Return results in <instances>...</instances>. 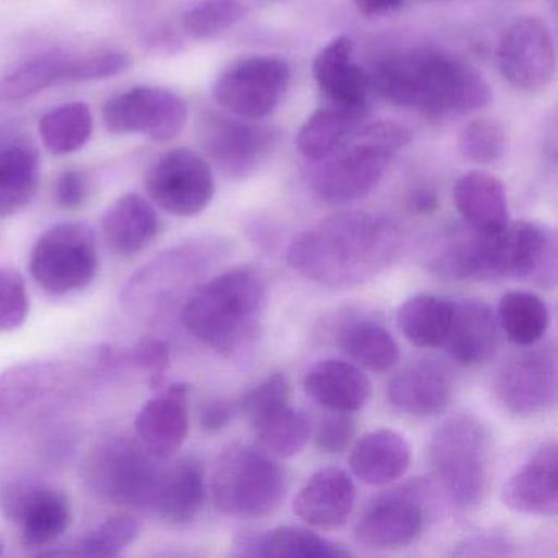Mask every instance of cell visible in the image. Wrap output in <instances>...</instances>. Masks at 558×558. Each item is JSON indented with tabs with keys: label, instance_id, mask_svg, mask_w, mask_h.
<instances>
[{
	"label": "cell",
	"instance_id": "obj_1",
	"mask_svg": "<svg viewBox=\"0 0 558 558\" xmlns=\"http://www.w3.org/2000/svg\"><path fill=\"white\" fill-rule=\"evenodd\" d=\"M400 230L391 218L344 210L295 238L287 259L293 270L331 289L362 286L384 272L397 256Z\"/></svg>",
	"mask_w": 558,
	"mask_h": 558
},
{
	"label": "cell",
	"instance_id": "obj_2",
	"mask_svg": "<svg viewBox=\"0 0 558 558\" xmlns=\"http://www.w3.org/2000/svg\"><path fill=\"white\" fill-rule=\"evenodd\" d=\"M371 89L385 102L427 119L469 116L492 102V89L465 61L436 50H414L378 61Z\"/></svg>",
	"mask_w": 558,
	"mask_h": 558
},
{
	"label": "cell",
	"instance_id": "obj_3",
	"mask_svg": "<svg viewBox=\"0 0 558 558\" xmlns=\"http://www.w3.org/2000/svg\"><path fill=\"white\" fill-rule=\"evenodd\" d=\"M266 306V280L251 266L208 280L182 308L185 329L208 348L231 354L256 331Z\"/></svg>",
	"mask_w": 558,
	"mask_h": 558
},
{
	"label": "cell",
	"instance_id": "obj_4",
	"mask_svg": "<svg viewBox=\"0 0 558 558\" xmlns=\"http://www.w3.org/2000/svg\"><path fill=\"white\" fill-rule=\"evenodd\" d=\"M411 132L395 122L359 126L351 138L323 159L313 189L326 204L349 205L367 197L384 179L395 156L407 148Z\"/></svg>",
	"mask_w": 558,
	"mask_h": 558
},
{
	"label": "cell",
	"instance_id": "obj_5",
	"mask_svg": "<svg viewBox=\"0 0 558 558\" xmlns=\"http://www.w3.org/2000/svg\"><path fill=\"white\" fill-rule=\"evenodd\" d=\"M210 489L218 511L231 518L259 519L282 501L286 475L259 447L233 444L215 462Z\"/></svg>",
	"mask_w": 558,
	"mask_h": 558
},
{
	"label": "cell",
	"instance_id": "obj_6",
	"mask_svg": "<svg viewBox=\"0 0 558 558\" xmlns=\"http://www.w3.org/2000/svg\"><path fill=\"white\" fill-rule=\"evenodd\" d=\"M427 457L452 505L473 508L482 502L488 486L489 444L475 417L459 414L444 421L430 436Z\"/></svg>",
	"mask_w": 558,
	"mask_h": 558
},
{
	"label": "cell",
	"instance_id": "obj_7",
	"mask_svg": "<svg viewBox=\"0 0 558 558\" xmlns=\"http://www.w3.org/2000/svg\"><path fill=\"white\" fill-rule=\"evenodd\" d=\"M155 457L129 437L97 446L86 463V480L97 496L117 506L153 509L161 470Z\"/></svg>",
	"mask_w": 558,
	"mask_h": 558
},
{
	"label": "cell",
	"instance_id": "obj_8",
	"mask_svg": "<svg viewBox=\"0 0 558 558\" xmlns=\"http://www.w3.org/2000/svg\"><path fill=\"white\" fill-rule=\"evenodd\" d=\"M32 279L53 295L86 289L99 272V253L93 228L66 221L45 231L28 260Z\"/></svg>",
	"mask_w": 558,
	"mask_h": 558
},
{
	"label": "cell",
	"instance_id": "obj_9",
	"mask_svg": "<svg viewBox=\"0 0 558 558\" xmlns=\"http://www.w3.org/2000/svg\"><path fill=\"white\" fill-rule=\"evenodd\" d=\"M289 63L277 57H247L215 80V102L244 120L267 119L279 109L290 86Z\"/></svg>",
	"mask_w": 558,
	"mask_h": 558
},
{
	"label": "cell",
	"instance_id": "obj_10",
	"mask_svg": "<svg viewBox=\"0 0 558 558\" xmlns=\"http://www.w3.org/2000/svg\"><path fill=\"white\" fill-rule=\"evenodd\" d=\"M145 187L153 204L168 214L195 217L214 198V169L194 149H171L149 168Z\"/></svg>",
	"mask_w": 558,
	"mask_h": 558
},
{
	"label": "cell",
	"instance_id": "obj_11",
	"mask_svg": "<svg viewBox=\"0 0 558 558\" xmlns=\"http://www.w3.org/2000/svg\"><path fill=\"white\" fill-rule=\"evenodd\" d=\"M492 277L518 279L541 289L557 283V240L547 225L521 220L492 236Z\"/></svg>",
	"mask_w": 558,
	"mask_h": 558
},
{
	"label": "cell",
	"instance_id": "obj_12",
	"mask_svg": "<svg viewBox=\"0 0 558 558\" xmlns=\"http://www.w3.org/2000/svg\"><path fill=\"white\" fill-rule=\"evenodd\" d=\"M198 138L223 174L240 179L256 171L269 156L279 140V130L256 120L207 112L198 123Z\"/></svg>",
	"mask_w": 558,
	"mask_h": 558
},
{
	"label": "cell",
	"instance_id": "obj_13",
	"mask_svg": "<svg viewBox=\"0 0 558 558\" xmlns=\"http://www.w3.org/2000/svg\"><path fill=\"white\" fill-rule=\"evenodd\" d=\"M495 395L512 416L545 413L557 401V348L554 342L509 357L495 378Z\"/></svg>",
	"mask_w": 558,
	"mask_h": 558
},
{
	"label": "cell",
	"instance_id": "obj_14",
	"mask_svg": "<svg viewBox=\"0 0 558 558\" xmlns=\"http://www.w3.org/2000/svg\"><path fill=\"white\" fill-rule=\"evenodd\" d=\"M104 125L116 135L142 133L158 143L178 138L187 122V106L162 87H133L107 100Z\"/></svg>",
	"mask_w": 558,
	"mask_h": 558
},
{
	"label": "cell",
	"instance_id": "obj_15",
	"mask_svg": "<svg viewBox=\"0 0 558 558\" xmlns=\"http://www.w3.org/2000/svg\"><path fill=\"white\" fill-rule=\"evenodd\" d=\"M0 511L21 529L28 547L53 544L73 524V506L61 489L37 480H14L0 489Z\"/></svg>",
	"mask_w": 558,
	"mask_h": 558
},
{
	"label": "cell",
	"instance_id": "obj_16",
	"mask_svg": "<svg viewBox=\"0 0 558 558\" xmlns=\"http://www.w3.org/2000/svg\"><path fill=\"white\" fill-rule=\"evenodd\" d=\"M557 68L550 28L537 17L509 25L498 45V70L514 89H542L551 83Z\"/></svg>",
	"mask_w": 558,
	"mask_h": 558
},
{
	"label": "cell",
	"instance_id": "obj_17",
	"mask_svg": "<svg viewBox=\"0 0 558 558\" xmlns=\"http://www.w3.org/2000/svg\"><path fill=\"white\" fill-rule=\"evenodd\" d=\"M421 488V483H414L411 489L377 499L355 525L357 541L380 550H395L416 541L424 525Z\"/></svg>",
	"mask_w": 558,
	"mask_h": 558
},
{
	"label": "cell",
	"instance_id": "obj_18",
	"mask_svg": "<svg viewBox=\"0 0 558 558\" xmlns=\"http://www.w3.org/2000/svg\"><path fill=\"white\" fill-rule=\"evenodd\" d=\"M191 385L184 381L162 388L140 410L136 439L155 459H171L189 433Z\"/></svg>",
	"mask_w": 558,
	"mask_h": 558
},
{
	"label": "cell",
	"instance_id": "obj_19",
	"mask_svg": "<svg viewBox=\"0 0 558 558\" xmlns=\"http://www.w3.org/2000/svg\"><path fill=\"white\" fill-rule=\"evenodd\" d=\"M387 397L391 407L408 416H437L452 401V374L436 359H421L391 378Z\"/></svg>",
	"mask_w": 558,
	"mask_h": 558
},
{
	"label": "cell",
	"instance_id": "obj_20",
	"mask_svg": "<svg viewBox=\"0 0 558 558\" xmlns=\"http://www.w3.org/2000/svg\"><path fill=\"white\" fill-rule=\"evenodd\" d=\"M557 456L555 442L538 447L502 486V502L522 514L557 515Z\"/></svg>",
	"mask_w": 558,
	"mask_h": 558
},
{
	"label": "cell",
	"instance_id": "obj_21",
	"mask_svg": "<svg viewBox=\"0 0 558 558\" xmlns=\"http://www.w3.org/2000/svg\"><path fill=\"white\" fill-rule=\"evenodd\" d=\"M354 44L338 37L318 51L313 61V76L326 102L367 107L371 77L352 61Z\"/></svg>",
	"mask_w": 558,
	"mask_h": 558
},
{
	"label": "cell",
	"instance_id": "obj_22",
	"mask_svg": "<svg viewBox=\"0 0 558 558\" xmlns=\"http://www.w3.org/2000/svg\"><path fill=\"white\" fill-rule=\"evenodd\" d=\"M355 486L344 470L329 466L310 476L293 499V512L315 527H338L352 512Z\"/></svg>",
	"mask_w": 558,
	"mask_h": 558
},
{
	"label": "cell",
	"instance_id": "obj_23",
	"mask_svg": "<svg viewBox=\"0 0 558 558\" xmlns=\"http://www.w3.org/2000/svg\"><path fill=\"white\" fill-rule=\"evenodd\" d=\"M498 322L482 300L453 303L452 323L444 348L459 364L473 367L489 361L498 348Z\"/></svg>",
	"mask_w": 558,
	"mask_h": 558
},
{
	"label": "cell",
	"instance_id": "obj_24",
	"mask_svg": "<svg viewBox=\"0 0 558 558\" xmlns=\"http://www.w3.org/2000/svg\"><path fill=\"white\" fill-rule=\"evenodd\" d=\"M207 496L205 466L194 456L181 457L161 470L153 509L162 521L181 525L194 521Z\"/></svg>",
	"mask_w": 558,
	"mask_h": 558
},
{
	"label": "cell",
	"instance_id": "obj_25",
	"mask_svg": "<svg viewBox=\"0 0 558 558\" xmlns=\"http://www.w3.org/2000/svg\"><path fill=\"white\" fill-rule=\"evenodd\" d=\"M306 395L332 413H355L371 397V381L359 365L325 359L313 365L303 381Z\"/></svg>",
	"mask_w": 558,
	"mask_h": 558
},
{
	"label": "cell",
	"instance_id": "obj_26",
	"mask_svg": "<svg viewBox=\"0 0 558 558\" xmlns=\"http://www.w3.org/2000/svg\"><path fill=\"white\" fill-rule=\"evenodd\" d=\"M453 202L463 220L478 233H501L509 225L505 185L489 172L470 171L463 174L453 187Z\"/></svg>",
	"mask_w": 558,
	"mask_h": 558
},
{
	"label": "cell",
	"instance_id": "obj_27",
	"mask_svg": "<svg viewBox=\"0 0 558 558\" xmlns=\"http://www.w3.org/2000/svg\"><path fill=\"white\" fill-rule=\"evenodd\" d=\"M411 463V449L401 434L391 429H377L365 434L352 447V473L361 482L384 486L404 475Z\"/></svg>",
	"mask_w": 558,
	"mask_h": 558
},
{
	"label": "cell",
	"instance_id": "obj_28",
	"mask_svg": "<svg viewBox=\"0 0 558 558\" xmlns=\"http://www.w3.org/2000/svg\"><path fill=\"white\" fill-rule=\"evenodd\" d=\"M161 221L151 202L140 194L120 197L102 218L107 244L122 256L142 253L159 234Z\"/></svg>",
	"mask_w": 558,
	"mask_h": 558
},
{
	"label": "cell",
	"instance_id": "obj_29",
	"mask_svg": "<svg viewBox=\"0 0 558 558\" xmlns=\"http://www.w3.org/2000/svg\"><path fill=\"white\" fill-rule=\"evenodd\" d=\"M234 547L241 557L342 558L351 555L342 545L296 525H280L266 534L241 535Z\"/></svg>",
	"mask_w": 558,
	"mask_h": 558
},
{
	"label": "cell",
	"instance_id": "obj_30",
	"mask_svg": "<svg viewBox=\"0 0 558 558\" xmlns=\"http://www.w3.org/2000/svg\"><path fill=\"white\" fill-rule=\"evenodd\" d=\"M367 107L326 104L303 123L296 135V149L303 158L319 162L341 148L362 125Z\"/></svg>",
	"mask_w": 558,
	"mask_h": 558
},
{
	"label": "cell",
	"instance_id": "obj_31",
	"mask_svg": "<svg viewBox=\"0 0 558 558\" xmlns=\"http://www.w3.org/2000/svg\"><path fill=\"white\" fill-rule=\"evenodd\" d=\"M64 365L50 361L21 362L0 372V420L15 416L47 397L63 380Z\"/></svg>",
	"mask_w": 558,
	"mask_h": 558
},
{
	"label": "cell",
	"instance_id": "obj_32",
	"mask_svg": "<svg viewBox=\"0 0 558 558\" xmlns=\"http://www.w3.org/2000/svg\"><path fill=\"white\" fill-rule=\"evenodd\" d=\"M40 181L37 151L15 142L0 148V217H12L31 204Z\"/></svg>",
	"mask_w": 558,
	"mask_h": 558
},
{
	"label": "cell",
	"instance_id": "obj_33",
	"mask_svg": "<svg viewBox=\"0 0 558 558\" xmlns=\"http://www.w3.org/2000/svg\"><path fill=\"white\" fill-rule=\"evenodd\" d=\"M453 302L436 295H414L398 308L400 331L417 348H440L452 323Z\"/></svg>",
	"mask_w": 558,
	"mask_h": 558
},
{
	"label": "cell",
	"instance_id": "obj_34",
	"mask_svg": "<svg viewBox=\"0 0 558 558\" xmlns=\"http://www.w3.org/2000/svg\"><path fill=\"white\" fill-rule=\"evenodd\" d=\"M496 322L512 344L525 348L544 338L550 326V312L535 293L512 290L499 300Z\"/></svg>",
	"mask_w": 558,
	"mask_h": 558
},
{
	"label": "cell",
	"instance_id": "obj_35",
	"mask_svg": "<svg viewBox=\"0 0 558 558\" xmlns=\"http://www.w3.org/2000/svg\"><path fill=\"white\" fill-rule=\"evenodd\" d=\"M342 352L354 361L359 367L371 372H387L400 357L393 336L374 322H351L339 335Z\"/></svg>",
	"mask_w": 558,
	"mask_h": 558
},
{
	"label": "cell",
	"instance_id": "obj_36",
	"mask_svg": "<svg viewBox=\"0 0 558 558\" xmlns=\"http://www.w3.org/2000/svg\"><path fill=\"white\" fill-rule=\"evenodd\" d=\"M74 58L44 54L0 80V104L22 102L50 87L71 83Z\"/></svg>",
	"mask_w": 558,
	"mask_h": 558
},
{
	"label": "cell",
	"instance_id": "obj_37",
	"mask_svg": "<svg viewBox=\"0 0 558 558\" xmlns=\"http://www.w3.org/2000/svg\"><path fill=\"white\" fill-rule=\"evenodd\" d=\"M38 130L48 151L71 155L83 149L93 136V112L84 102L64 104L45 113Z\"/></svg>",
	"mask_w": 558,
	"mask_h": 558
},
{
	"label": "cell",
	"instance_id": "obj_38",
	"mask_svg": "<svg viewBox=\"0 0 558 558\" xmlns=\"http://www.w3.org/2000/svg\"><path fill=\"white\" fill-rule=\"evenodd\" d=\"M259 449L274 459L299 456L312 436V421L303 411L283 408L279 413L256 427Z\"/></svg>",
	"mask_w": 558,
	"mask_h": 558
},
{
	"label": "cell",
	"instance_id": "obj_39",
	"mask_svg": "<svg viewBox=\"0 0 558 558\" xmlns=\"http://www.w3.org/2000/svg\"><path fill=\"white\" fill-rule=\"evenodd\" d=\"M142 534L138 519L130 512H119L100 522L80 542L77 555L86 557H117Z\"/></svg>",
	"mask_w": 558,
	"mask_h": 558
},
{
	"label": "cell",
	"instance_id": "obj_40",
	"mask_svg": "<svg viewBox=\"0 0 558 558\" xmlns=\"http://www.w3.org/2000/svg\"><path fill=\"white\" fill-rule=\"evenodd\" d=\"M243 15L240 0H202L185 12L182 27L195 40H210L234 27Z\"/></svg>",
	"mask_w": 558,
	"mask_h": 558
},
{
	"label": "cell",
	"instance_id": "obj_41",
	"mask_svg": "<svg viewBox=\"0 0 558 558\" xmlns=\"http://www.w3.org/2000/svg\"><path fill=\"white\" fill-rule=\"evenodd\" d=\"M460 155L480 166H489L501 158L506 149V132L501 123L488 117L472 120L459 135Z\"/></svg>",
	"mask_w": 558,
	"mask_h": 558
},
{
	"label": "cell",
	"instance_id": "obj_42",
	"mask_svg": "<svg viewBox=\"0 0 558 558\" xmlns=\"http://www.w3.org/2000/svg\"><path fill=\"white\" fill-rule=\"evenodd\" d=\"M289 378L283 374H272L243 395L240 400V410L243 411L251 426L256 429L274 414L289 407Z\"/></svg>",
	"mask_w": 558,
	"mask_h": 558
},
{
	"label": "cell",
	"instance_id": "obj_43",
	"mask_svg": "<svg viewBox=\"0 0 558 558\" xmlns=\"http://www.w3.org/2000/svg\"><path fill=\"white\" fill-rule=\"evenodd\" d=\"M31 310L27 286L19 270L0 267V332L24 325Z\"/></svg>",
	"mask_w": 558,
	"mask_h": 558
},
{
	"label": "cell",
	"instance_id": "obj_44",
	"mask_svg": "<svg viewBox=\"0 0 558 558\" xmlns=\"http://www.w3.org/2000/svg\"><path fill=\"white\" fill-rule=\"evenodd\" d=\"M130 362L148 377L149 385L155 390L165 385L166 374L171 365V352L161 339H140L130 352Z\"/></svg>",
	"mask_w": 558,
	"mask_h": 558
},
{
	"label": "cell",
	"instance_id": "obj_45",
	"mask_svg": "<svg viewBox=\"0 0 558 558\" xmlns=\"http://www.w3.org/2000/svg\"><path fill=\"white\" fill-rule=\"evenodd\" d=\"M132 60L129 54L112 51V53L93 54V57L74 58L71 83L100 81L122 74L129 70Z\"/></svg>",
	"mask_w": 558,
	"mask_h": 558
},
{
	"label": "cell",
	"instance_id": "obj_46",
	"mask_svg": "<svg viewBox=\"0 0 558 558\" xmlns=\"http://www.w3.org/2000/svg\"><path fill=\"white\" fill-rule=\"evenodd\" d=\"M357 433V421L351 413H335L323 420L316 430V446L326 453H341L349 449Z\"/></svg>",
	"mask_w": 558,
	"mask_h": 558
},
{
	"label": "cell",
	"instance_id": "obj_47",
	"mask_svg": "<svg viewBox=\"0 0 558 558\" xmlns=\"http://www.w3.org/2000/svg\"><path fill=\"white\" fill-rule=\"evenodd\" d=\"M54 195H57V202L61 208H64V210H77L87 201L89 181H87L83 172L76 171V169L64 171L60 179H58Z\"/></svg>",
	"mask_w": 558,
	"mask_h": 558
},
{
	"label": "cell",
	"instance_id": "obj_48",
	"mask_svg": "<svg viewBox=\"0 0 558 558\" xmlns=\"http://www.w3.org/2000/svg\"><path fill=\"white\" fill-rule=\"evenodd\" d=\"M236 413V404L225 398H211L205 401L198 411V421L205 433H220L227 429Z\"/></svg>",
	"mask_w": 558,
	"mask_h": 558
},
{
	"label": "cell",
	"instance_id": "obj_49",
	"mask_svg": "<svg viewBox=\"0 0 558 558\" xmlns=\"http://www.w3.org/2000/svg\"><path fill=\"white\" fill-rule=\"evenodd\" d=\"M456 555H470V557H478V555H506L509 554V544L501 535H475V537L466 538L463 544L459 545V550L453 551Z\"/></svg>",
	"mask_w": 558,
	"mask_h": 558
},
{
	"label": "cell",
	"instance_id": "obj_50",
	"mask_svg": "<svg viewBox=\"0 0 558 558\" xmlns=\"http://www.w3.org/2000/svg\"><path fill=\"white\" fill-rule=\"evenodd\" d=\"M404 0H354L355 9L364 17H381L391 14L403 5Z\"/></svg>",
	"mask_w": 558,
	"mask_h": 558
},
{
	"label": "cell",
	"instance_id": "obj_51",
	"mask_svg": "<svg viewBox=\"0 0 558 558\" xmlns=\"http://www.w3.org/2000/svg\"><path fill=\"white\" fill-rule=\"evenodd\" d=\"M408 207L413 214L429 215L437 208V195L433 189L421 187L411 192L408 198Z\"/></svg>",
	"mask_w": 558,
	"mask_h": 558
},
{
	"label": "cell",
	"instance_id": "obj_52",
	"mask_svg": "<svg viewBox=\"0 0 558 558\" xmlns=\"http://www.w3.org/2000/svg\"><path fill=\"white\" fill-rule=\"evenodd\" d=\"M2 551H4V542L0 538V555H2Z\"/></svg>",
	"mask_w": 558,
	"mask_h": 558
}]
</instances>
